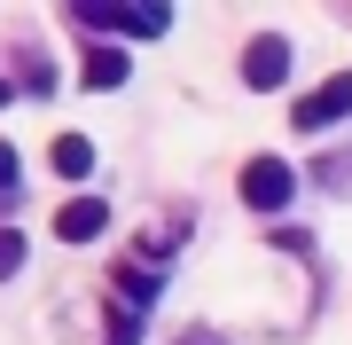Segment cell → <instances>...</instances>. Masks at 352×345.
<instances>
[{"mask_svg": "<svg viewBox=\"0 0 352 345\" xmlns=\"http://www.w3.org/2000/svg\"><path fill=\"white\" fill-rule=\"evenodd\" d=\"M337 118H352V71H344V79H329V87H314L298 110H289V126H298V134H329Z\"/></svg>", "mask_w": 352, "mask_h": 345, "instance_id": "3", "label": "cell"}, {"mask_svg": "<svg viewBox=\"0 0 352 345\" xmlns=\"http://www.w3.org/2000/svg\"><path fill=\"white\" fill-rule=\"evenodd\" d=\"M71 24L94 32L102 48H110V39H164L173 32V8H164V0H78Z\"/></svg>", "mask_w": 352, "mask_h": 345, "instance_id": "1", "label": "cell"}, {"mask_svg": "<svg viewBox=\"0 0 352 345\" xmlns=\"http://www.w3.org/2000/svg\"><path fill=\"white\" fill-rule=\"evenodd\" d=\"M282 79H289V39H282V32H258L251 48H243V87L274 94Z\"/></svg>", "mask_w": 352, "mask_h": 345, "instance_id": "4", "label": "cell"}, {"mask_svg": "<svg viewBox=\"0 0 352 345\" xmlns=\"http://www.w3.org/2000/svg\"><path fill=\"white\" fill-rule=\"evenodd\" d=\"M243 205L266 212V220L298 205V173H289V157H251V165H243Z\"/></svg>", "mask_w": 352, "mask_h": 345, "instance_id": "2", "label": "cell"}, {"mask_svg": "<svg viewBox=\"0 0 352 345\" xmlns=\"http://www.w3.org/2000/svg\"><path fill=\"white\" fill-rule=\"evenodd\" d=\"M87 87H94V94L126 87V55H118V48H102V39H94V48H87Z\"/></svg>", "mask_w": 352, "mask_h": 345, "instance_id": "7", "label": "cell"}, {"mask_svg": "<svg viewBox=\"0 0 352 345\" xmlns=\"http://www.w3.org/2000/svg\"><path fill=\"white\" fill-rule=\"evenodd\" d=\"M102 228H110V205H102V196H71V205L55 212V236L63 243H94Z\"/></svg>", "mask_w": 352, "mask_h": 345, "instance_id": "5", "label": "cell"}, {"mask_svg": "<svg viewBox=\"0 0 352 345\" xmlns=\"http://www.w3.org/2000/svg\"><path fill=\"white\" fill-rule=\"evenodd\" d=\"M8 189H16V149L0 141V196H8Z\"/></svg>", "mask_w": 352, "mask_h": 345, "instance_id": "9", "label": "cell"}, {"mask_svg": "<svg viewBox=\"0 0 352 345\" xmlns=\"http://www.w3.org/2000/svg\"><path fill=\"white\" fill-rule=\"evenodd\" d=\"M47 165L63 173V180H87V173H94V141H87V134H63V141L47 149Z\"/></svg>", "mask_w": 352, "mask_h": 345, "instance_id": "6", "label": "cell"}, {"mask_svg": "<svg viewBox=\"0 0 352 345\" xmlns=\"http://www.w3.org/2000/svg\"><path fill=\"white\" fill-rule=\"evenodd\" d=\"M24 267V236H0V275H16Z\"/></svg>", "mask_w": 352, "mask_h": 345, "instance_id": "8", "label": "cell"}]
</instances>
